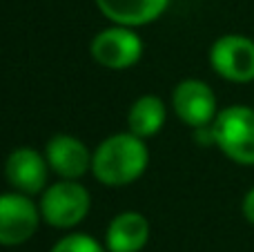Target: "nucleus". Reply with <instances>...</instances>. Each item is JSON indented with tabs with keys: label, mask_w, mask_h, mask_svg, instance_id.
Returning a JSON list of instances; mask_svg holds the SVG:
<instances>
[{
	"label": "nucleus",
	"mask_w": 254,
	"mask_h": 252,
	"mask_svg": "<svg viewBox=\"0 0 254 252\" xmlns=\"http://www.w3.org/2000/svg\"><path fill=\"white\" fill-rule=\"evenodd\" d=\"M149 163V152L136 134H114L92 154V172L103 186L121 188L134 183Z\"/></svg>",
	"instance_id": "obj_1"
},
{
	"label": "nucleus",
	"mask_w": 254,
	"mask_h": 252,
	"mask_svg": "<svg viewBox=\"0 0 254 252\" xmlns=\"http://www.w3.org/2000/svg\"><path fill=\"white\" fill-rule=\"evenodd\" d=\"M212 138L234 163L254 165V110L246 105L225 107L212 121Z\"/></svg>",
	"instance_id": "obj_2"
},
{
	"label": "nucleus",
	"mask_w": 254,
	"mask_h": 252,
	"mask_svg": "<svg viewBox=\"0 0 254 252\" xmlns=\"http://www.w3.org/2000/svg\"><path fill=\"white\" fill-rule=\"evenodd\" d=\"M89 192L71 179L49 186L40 199V217L54 228H74L89 212Z\"/></svg>",
	"instance_id": "obj_3"
},
{
	"label": "nucleus",
	"mask_w": 254,
	"mask_h": 252,
	"mask_svg": "<svg viewBox=\"0 0 254 252\" xmlns=\"http://www.w3.org/2000/svg\"><path fill=\"white\" fill-rule=\"evenodd\" d=\"M210 63L225 80L250 83L254 80V40L241 34L221 36L210 49Z\"/></svg>",
	"instance_id": "obj_4"
},
{
	"label": "nucleus",
	"mask_w": 254,
	"mask_h": 252,
	"mask_svg": "<svg viewBox=\"0 0 254 252\" xmlns=\"http://www.w3.org/2000/svg\"><path fill=\"white\" fill-rule=\"evenodd\" d=\"M40 212L22 192L0 194V246H20L38 228Z\"/></svg>",
	"instance_id": "obj_5"
},
{
	"label": "nucleus",
	"mask_w": 254,
	"mask_h": 252,
	"mask_svg": "<svg viewBox=\"0 0 254 252\" xmlns=\"http://www.w3.org/2000/svg\"><path fill=\"white\" fill-rule=\"evenodd\" d=\"M140 54H143L140 38L123 25L98 31L92 40L94 61L107 69H127L138 63Z\"/></svg>",
	"instance_id": "obj_6"
},
{
	"label": "nucleus",
	"mask_w": 254,
	"mask_h": 252,
	"mask_svg": "<svg viewBox=\"0 0 254 252\" xmlns=\"http://www.w3.org/2000/svg\"><path fill=\"white\" fill-rule=\"evenodd\" d=\"M174 112L190 127H205L216 119V98L207 83L196 78L183 80L172 94Z\"/></svg>",
	"instance_id": "obj_7"
},
{
	"label": "nucleus",
	"mask_w": 254,
	"mask_h": 252,
	"mask_svg": "<svg viewBox=\"0 0 254 252\" xmlns=\"http://www.w3.org/2000/svg\"><path fill=\"white\" fill-rule=\"evenodd\" d=\"M49 163L45 156H40L31 147H18L7 156L4 163V177L9 186L16 188L22 194H38L45 190L47 183Z\"/></svg>",
	"instance_id": "obj_8"
},
{
	"label": "nucleus",
	"mask_w": 254,
	"mask_h": 252,
	"mask_svg": "<svg viewBox=\"0 0 254 252\" xmlns=\"http://www.w3.org/2000/svg\"><path fill=\"white\" fill-rule=\"evenodd\" d=\"M45 159L58 177L71 181L80 179L92 168V154L85 143L69 134H56L49 138L45 147Z\"/></svg>",
	"instance_id": "obj_9"
},
{
	"label": "nucleus",
	"mask_w": 254,
	"mask_h": 252,
	"mask_svg": "<svg viewBox=\"0 0 254 252\" xmlns=\"http://www.w3.org/2000/svg\"><path fill=\"white\" fill-rule=\"evenodd\" d=\"M170 0H96V7L123 27H140L156 20L167 9Z\"/></svg>",
	"instance_id": "obj_10"
},
{
	"label": "nucleus",
	"mask_w": 254,
	"mask_h": 252,
	"mask_svg": "<svg viewBox=\"0 0 254 252\" xmlns=\"http://www.w3.org/2000/svg\"><path fill=\"white\" fill-rule=\"evenodd\" d=\"M149 239V223L138 212H121L112 219L105 235L110 252H138Z\"/></svg>",
	"instance_id": "obj_11"
},
{
	"label": "nucleus",
	"mask_w": 254,
	"mask_h": 252,
	"mask_svg": "<svg viewBox=\"0 0 254 252\" xmlns=\"http://www.w3.org/2000/svg\"><path fill=\"white\" fill-rule=\"evenodd\" d=\"M167 112L165 105L158 96H140L138 101H134V105L129 107V114H127V125H129V132L136 134L140 138H149L154 134H158L165 125Z\"/></svg>",
	"instance_id": "obj_12"
},
{
	"label": "nucleus",
	"mask_w": 254,
	"mask_h": 252,
	"mask_svg": "<svg viewBox=\"0 0 254 252\" xmlns=\"http://www.w3.org/2000/svg\"><path fill=\"white\" fill-rule=\"evenodd\" d=\"M52 252H105L103 246L89 235H67L52 248Z\"/></svg>",
	"instance_id": "obj_13"
},
{
	"label": "nucleus",
	"mask_w": 254,
	"mask_h": 252,
	"mask_svg": "<svg viewBox=\"0 0 254 252\" xmlns=\"http://www.w3.org/2000/svg\"><path fill=\"white\" fill-rule=\"evenodd\" d=\"M243 214H246V219L254 226V188L246 194V199H243Z\"/></svg>",
	"instance_id": "obj_14"
}]
</instances>
